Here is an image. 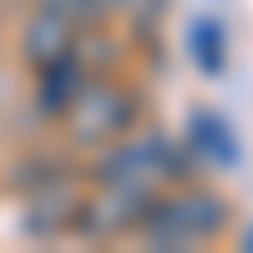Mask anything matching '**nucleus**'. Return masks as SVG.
<instances>
[{
    "instance_id": "1",
    "label": "nucleus",
    "mask_w": 253,
    "mask_h": 253,
    "mask_svg": "<svg viewBox=\"0 0 253 253\" xmlns=\"http://www.w3.org/2000/svg\"><path fill=\"white\" fill-rule=\"evenodd\" d=\"M71 117V137L76 142H96V137H112V132H126L137 122V96L122 91V86H81L76 101L66 107Z\"/></svg>"
},
{
    "instance_id": "2",
    "label": "nucleus",
    "mask_w": 253,
    "mask_h": 253,
    "mask_svg": "<svg viewBox=\"0 0 253 253\" xmlns=\"http://www.w3.org/2000/svg\"><path fill=\"white\" fill-rule=\"evenodd\" d=\"M76 20L66 10H56V5H41L31 20H26V36H20V46H26V56L36 61V66H46V61L56 56H71V41H76Z\"/></svg>"
},
{
    "instance_id": "3",
    "label": "nucleus",
    "mask_w": 253,
    "mask_h": 253,
    "mask_svg": "<svg viewBox=\"0 0 253 253\" xmlns=\"http://www.w3.org/2000/svg\"><path fill=\"white\" fill-rule=\"evenodd\" d=\"M86 86V71H81L76 56H56L41 66V86H36V107L41 117H66V107L76 101V91Z\"/></svg>"
},
{
    "instance_id": "4",
    "label": "nucleus",
    "mask_w": 253,
    "mask_h": 253,
    "mask_svg": "<svg viewBox=\"0 0 253 253\" xmlns=\"http://www.w3.org/2000/svg\"><path fill=\"white\" fill-rule=\"evenodd\" d=\"M71 218H76V193H71L66 177H56V182H46V187L36 193L31 213H26V233L56 238V233H66V228H71Z\"/></svg>"
},
{
    "instance_id": "5",
    "label": "nucleus",
    "mask_w": 253,
    "mask_h": 253,
    "mask_svg": "<svg viewBox=\"0 0 253 253\" xmlns=\"http://www.w3.org/2000/svg\"><path fill=\"white\" fill-rule=\"evenodd\" d=\"M187 126H193V157H198V162H208V167H233V162L243 157L233 126H228L218 112H193Z\"/></svg>"
},
{
    "instance_id": "6",
    "label": "nucleus",
    "mask_w": 253,
    "mask_h": 253,
    "mask_svg": "<svg viewBox=\"0 0 253 253\" xmlns=\"http://www.w3.org/2000/svg\"><path fill=\"white\" fill-rule=\"evenodd\" d=\"M91 177L101 187H147V177H152L147 147L142 142H126V147H117V152H107V157L91 167Z\"/></svg>"
},
{
    "instance_id": "7",
    "label": "nucleus",
    "mask_w": 253,
    "mask_h": 253,
    "mask_svg": "<svg viewBox=\"0 0 253 253\" xmlns=\"http://www.w3.org/2000/svg\"><path fill=\"white\" fill-rule=\"evenodd\" d=\"M172 208H177V218H182V228H187V238H193V243L218 238L223 228H228V203H223L218 193H187V198H177Z\"/></svg>"
},
{
    "instance_id": "8",
    "label": "nucleus",
    "mask_w": 253,
    "mask_h": 253,
    "mask_svg": "<svg viewBox=\"0 0 253 253\" xmlns=\"http://www.w3.org/2000/svg\"><path fill=\"white\" fill-rule=\"evenodd\" d=\"M187 46H193V61L203 66V76H223V66H228V36H223L218 15H198L193 26H187Z\"/></svg>"
},
{
    "instance_id": "9",
    "label": "nucleus",
    "mask_w": 253,
    "mask_h": 253,
    "mask_svg": "<svg viewBox=\"0 0 253 253\" xmlns=\"http://www.w3.org/2000/svg\"><path fill=\"white\" fill-rule=\"evenodd\" d=\"M137 233H147V243H157V248H187L193 243L187 228H182V218H177V208L157 203V198H147L142 218H137Z\"/></svg>"
},
{
    "instance_id": "10",
    "label": "nucleus",
    "mask_w": 253,
    "mask_h": 253,
    "mask_svg": "<svg viewBox=\"0 0 253 253\" xmlns=\"http://www.w3.org/2000/svg\"><path fill=\"white\" fill-rule=\"evenodd\" d=\"M142 147H147V162H152V177H167V182H187V177H193L198 157L182 152L177 142H167V137H147Z\"/></svg>"
},
{
    "instance_id": "11",
    "label": "nucleus",
    "mask_w": 253,
    "mask_h": 253,
    "mask_svg": "<svg viewBox=\"0 0 253 253\" xmlns=\"http://www.w3.org/2000/svg\"><path fill=\"white\" fill-rule=\"evenodd\" d=\"M71 56L81 61V71H86V76H101V71H112L117 61H122V41L101 36V31H86L81 41H71Z\"/></svg>"
},
{
    "instance_id": "12",
    "label": "nucleus",
    "mask_w": 253,
    "mask_h": 253,
    "mask_svg": "<svg viewBox=\"0 0 253 253\" xmlns=\"http://www.w3.org/2000/svg\"><path fill=\"white\" fill-rule=\"evenodd\" d=\"M20 167H26V172L10 177L15 187H36V182L46 187V182H56V177H66V172H61V162H51V157H46V162H20Z\"/></svg>"
},
{
    "instance_id": "13",
    "label": "nucleus",
    "mask_w": 253,
    "mask_h": 253,
    "mask_svg": "<svg viewBox=\"0 0 253 253\" xmlns=\"http://www.w3.org/2000/svg\"><path fill=\"white\" fill-rule=\"evenodd\" d=\"M41 5H56V10H66V15H71V10H76V0H41Z\"/></svg>"
},
{
    "instance_id": "14",
    "label": "nucleus",
    "mask_w": 253,
    "mask_h": 253,
    "mask_svg": "<svg viewBox=\"0 0 253 253\" xmlns=\"http://www.w3.org/2000/svg\"><path fill=\"white\" fill-rule=\"evenodd\" d=\"M243 243H248V248H253V228H248V238H243Z\"/></svg>"
}]
</instances>
